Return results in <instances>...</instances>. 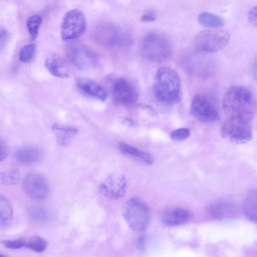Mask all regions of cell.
I'll list each match as a JSON object with an SVG mask.
<instances>
[{
	"label": "cell",
	"mask_w": 257,
	"mask_h": 257,
	"mask_svg": "<svg viewBox=\"0 0 257 257\" xmlns=\"http://www.w3.org/2000/svg\"><path fill=\"white\" fill-rule=\"evenodd\" d=\"M155 20V17L152 12L147 13L141 17V21L144 22H151Z\"/></svg>",
	"instance_id": "d6a6232c"
},
{
	"label": "cell",
	"mask_w": 257,
	"mask_h": 257,
	"mask_svg": "<svg viewBox=\"0 0 257 257\" xmlns=\"http://www.w3.org/2000/svg\"><path fill=\"white\" fill-rule=\"evenodd\" d=\"M52 131L57 144L61 147L69 145L78 132V129L75 127L62 126L57 124L52 126Z\"/></svg>",
	"instance_id": "ac0fdd59"
},
{
	"label": "cell",
	"mask_w": 257,
	"mask_h": 257,
	"mask_svg": "<svg viewBox=\"0 0 257 257\" xmlns=\"http://www.w3.org/2000/svg\"><path fill=\"white\" fill-rule=\"evenodd\" d=\"M220 132L223 138L237 144L249 142L253 137L251 121L236 118H227Z\"/></svg>",
	"instance_id": "52a82bcc"
},
{
	"label": "cell",
	"mask_w": 257,
	"mask_h": 257,
	"mask_svg": "<svg viewBox=\"0 0 257 257\" xmlns=\"http://www.w3.org/2000/svg\"><path fill=\"white\" fill-rule=\"evenodd\" d=\"M13 208L8 199L4 196H0V224L1 227L7 225L13 216Z\"/></svg>",
	"instance_id": "7402d4cb"
},
{
	"label": "cell",
	"mask_w": 257,
	"mask_h": 257,
	"mask_svg": "<svg viewBox=\"0 0 257 257\" xmlns=\"http://www.w3.org/2000/svg\"><path fill=\"white\" fill-rule=\"evenodd\" d=\"M191 114L203 123H212L219 119V114L215 104L207 97L196 95L190 106Z\"/></svg>",
	"instance_id": "9c48e42d"
},
{
	"label": "cell",
	"mask_w": 257,
	"mask_h": 257,
	"mask_svg": "<svg viewBox=\"0 0 257 257\" xmlns=\"http://www.w3.org/2000/svg\"><path fill=\"white\" fill-rule=\"evenodd\" d=\"M2 243L6 247L12 249H17L26 247V239L24 238L5 240L2 241Z\"/></svg>",
	"instance_id": "f1b7e54d"
},
{
	"label": "cell",
	"mask_w": 257,
	"mask_h": 257,
	"mask_svg": "<svg viewBox=\"0 0 257 257\" xmlns=\"http://www.w3.org/2000/svg\"><path fill=\"white\" fill-rule=\"evenodd\" d=\"M229 38V33L225 30H204L195 36L193 50L196 53H214L225 47Z\"/></svg>",
	"instance_id": "5b68a950"
},
{
	"label": "cell",
	"mask_w": 257,
	"mask_h": 257,
	"mask_svg": "<svg viewBox=\"0 0 257 257\" xmlns=\"http://www.w3.org/2000/svg\"><path fill=\"white\" fill-rule=\"evenodd\" d=\"M144 244V240L143 238H142V237L138 239V240L137 241V245L139 247H142Z\"/></svg>",
	"instance_id": "74e56055"
},
{
	"label": "cell",
	"mask_w": 257,
	"mask_h": 257,
	"mask_svg": "<svg viewBox=\"0 0 257 257\" xmlns=\"http://www.w3.org/2000/svg\"><path fill=\"white\" fill-rule=\"evenodd\" d=\"M118 148L123 154L139 159L146 164L151 165L154 162L153 157L151 154L140 150L124 142H120Z\"/></svg>",
	"instance_id": "44dd1931"
},
{
	"label": "cell",
	"mask_w": 257,
	"mask_h": 257,
	"mask_svg": "<svg viewBox=\"0 0 257 257\" xmlns=\"http://www.w3.org/2000/svg\"><path fill=\"white\" fill-rule=\"evenodd\" d=\"M127 188V180L121 174L114 173L109 175L99 186L100 193L110 199L123 197Z\"/></svg>",
	"instance_id": "4fadbf2b"
},
{
	"label": "cell",
	"mask_w": 257,
	"mask_h": 257,
	"mask_svg": "<svg viewBox=\"0 0 257 257\" xmlns=\"http://www.w3.org/2000/svg\"><path fill=\"white\" fill-rule=\"evenodd\" d=\"M45 65L53 76L61 78H68L69 74L65 62L57 56H51L45 62Z\"/></svg>",
	"instance_id": "ffe728a7"
},
{
	"label": "cell",
	"mask_w": 257,
	"mask_h": 257,
	"mask_svg": "<svg viewBox=\"0 0 257 257\" xmlns=\"http://www.w3.org/2000/svg\"><path fill=\"white\" fill-rule=\"evenodd\" d=\"M86 21L82 11L73 9L67 12L61 24V35L64 41L74 40L85 31Z\"/></svg>",
	"instance_id": "ba28073f"
},
{
	"label": "cell",
	"mask_w": 257,
	"mask_h": 257,
	"mask_svg": "<svg viewBox=\"0 0 257 257\" xmlns=\"http://www.w3.org/2000/svg\"><path fill=\"white\" fill-rule=\"evenodd\" d=\"M1 146V156L0 160L2 161L7 157L8 154V149L6 145L1 140L0 143Z\"/></svg>",
	"instance_id": "836d02e7"
},
{
	"label": "cell",
	"mask_w": 257,
	"mask_h": 257,
	"mask_svg": "<svg viewBox=\"0 0 257 257\" xmlns=\"http://www.w3.org/2000/svg\"><path fill=\"white\" fill-rule=\"evenodd\" d=\"M198 21L201 25L212 28L221 27L224 23L223 20L220 17L206 12L199 15Z\"/></svg>",
	"instance_id": "603a6c76"
},
{
	"label": "cell",
	"mask_w": 257,
	"mask_h": 257,
	"mask_svg": "<svg viewBox=\"0 0 257 257\" xmlns=\"http://www.w3.org/2000/svg\"><path fill=\"white\" fill-rule=\"evenodd\" d=\"M206 211L212 219L221 220L235 217L238 213V208L233 202L228 199L218 198L208 205Z\"/></svg>",
	"instance_id": "5bb4252c"
},
{
	"label": "cell",
	"mask_w": 257,
	"mask_h": 257,
	"mask_svg": "<svg viewBox=\"0 0 257 257\" xmlns=\"http://www.w3.org/2000/svg\"><path fill=\"white\" fill-rule=\"evenodd\" d=\"M242 210L246 218L257 223V190L249 191L244 197Z\"/></svg>",
	"instance_id": "d6986e66"
},
{
	"label": "cell",
	"mask_w": 257,
	"mask_h": 257,
	"mask_svg": "<svg viewBox=\"0 0 257 257\" xmlns=\"http://www.w3.org/2000/svg\"><path fill=\"white\" fill-rule=\"evenodd\" d=\"M248 19L251 24L257 26V6L249 11L248 14Z\"/></svg>",
	"instance_id": "1f68e13d"
},
{
	"label": "cell",
	"mask_w": 257,
	"mask_h": 257,
	"mask_svg": "<svg viewBox=\"0 0 257 257\" xmlns=\"http://www.w3.org/2000/svg\"><path fill=\"white\" fill-rule=\"evenodd\" d=\"M47 246L46 240L41 236L35 235L26 239V247L36 252H42Z\"/></svg>",
	"instance_id": "d4e9b609"
},
{
	"label": "cell",
	"mask_w": 257,
	"mask_h": 257,
	"mask_svg": "<svg viewBox=\"0 0 257 257\" xmlns=\"http://www.w3.org/2000/svg\"><path fill=\"white\" fill-rule=\"evenodd\" d=\"M106 79L111 86L112 96L117 103L127 105L135 100L136 92L127 80L115 73L108 74Z\"/></svg>",
	"instance_id": "8fae6325"
},
{
	"label": "cell",
	"mask_w": 257,
	"mask_h": 257,
	"mask_svg": "<svg viewBox=\"0 0 257 257\" xmlns=\"http://www.w3.org/2000/svg\"><path fill=\"white\" fill-rule=\"evenodd\" d=\"M140 106L145 110L150 115L156 116L157 115V111L151 106L147 104H141Z\"/></svg>",
	"instance_id": "e575fe53"
},
{
	"label": "cell",
	"mask_w": 257,
	"mask_h": 257,
	"mask_svg": "<svg viewBox=\"0 0 257 257\" xmlns=\"http://www.w3.org/2000/svg\"><path fill=\"white\" fill-rule=\"evenodd\" d=\"M42 22V18L39 15H32L28 19L26 26L32 40L36 38Z\"/></svg>",
	"instance_id": "cb8c5ba5"
},
{
	"label": "cell",
	"mask_w": 257,
	"mask_h": 257,
	"mask_svg": "<svg viewBox=\"0 0 257 257\" xmlns=\"http://www.w3.org/2000/svg\"><path fill=\"white\" fill-rule=\"evenodd\" d=\"M20 180V173L17 169L1 171L0 173L1 183L6 185H17Z\"/></svg>",
	"instance_id": "484cf974"
},
{
	"label": "cell",
	"mask_w": 257,
	"mask_h": 257,
	"mask_svg": "<svg viewBox=\"0 0 257 257\" xmlns=\"http://www.w3.org/2000/svg\"><path fill=\"white\" fill-rule=\"evenodd\" d=\"M190 135V132L188 128H179L171 132L170 138L173 140L179 141L187 139Z\"/></svg>",
	"instance_id": "f546056e"
},
{
	"label": "cell",
	"mask_w": 257,
	"mask_h": 257,
	"mask_svg": "<svg viewBox=\"0 0 257 257\" xmlns=\"http://www.w3.org/2000/svg\"><path fill=\"white\" fill-rule=\"evenodd\" d=\"M93 36L99 43L107 46L126 47L132 42L131 35L117 25L104 23L94 29Z\"/></svg>",
	"instance_id": "8992f818"
},
{
	"label": "cell",
	"mask_w": 257,
	"mask_h": 257,
	"mask_svg": "<svg viewBox=\"0 0 257 257\" xmlns=\"http://www.w3.org/2000/svg\"><path fill=\"white\" fill-rule=\"evenodd\" d=\"M78 89L85 95L104 101L107 93L104 89L97 82L88 78H80L77 80Z\"/></svg>",
	"instance_id": "2e32d148"
},
{
	"label": "cell",
	"mask_w": 257,
	"mask_h": 257,
	"mask_svg": "<svg viewBox=\"0 0 257 257\" xmlns=\"http://www.w3.org/2000/svg\"><path fill=\"white\" fill-rule=\"evenodd\" d=\"M22 187L30 197L37 200L45 199L50 191L47 179L37 172L27 174L23 179Z\"/></svg>",
	"instance_id": "7c38bea8"
},
{
	"label": "cell",
	"mask_w": 257,
	"mask_h": 257,
	"mask_svg": "<svg viewBox=\"0 0 257 257\" xmlns=\"http://www.w3.org/2000/svg\"><path fill=\"white\" fill-rule=\"evenodd\" d=\"M222 108L227 118L251 121L255 112L256 101L248 88L234 85L224 94Z\"/></svg>",
	"instance_id": "6da1fadb"
},
{
	"label": "cell",
	"mask_w": 257,
	"mask_h": 257,
	"mask_svg": "<svg viewBox=\"0 0 257 257\" xmlns=\"http://www.w3.org/2000/svg\"><path fill=\"white\" fill-rule=\"evenodd\" d=\"M122 213L127 225L135 231L145 230L149 223V208L145 202L138 198L128 199L123 205Z\"/></svg>",
	"instance_id": "277c9868"
},
{
	"label": "cell",
	"mask_w": 257,
	"mask_h": 257,
	"mask_svg": "<svg viewBox=\"0 0 257 257\" xmlns=\"http://www.w3.org/2000/svg\"><path fill=\"white\" fill-rule=\"evenodd\" d=\"M8 37V33L7 31L4 29H1V44L3 43V41H5Z\"/></svg>",
	"instance_id": "d590c367"
},
{
	"label": "cell",
	"mask_w": 257,
	"mask_h": 257,
	"mask_svg": "<svg viewBox=\"0 0 257 257\" xmlns=\"http://www.w3.org/2000/svg\"><path fill=\"white\" fill-rule=\"evenodd\" d=\"M153 91L156 98L166 104H173L181 97L182 86L178 74L172 68L163 66L155 73Z\"/></svg>",
	"instance_id": "7a4b0ae2"
},
{
	"label": "cell",
	"mask_w": 257,
	"mask_h": 257,
	"mask_svg": "<svg viewBox=\"0 0 257 257\" xmlns=\"http://www.w3.org/2000/svg\"><path fill=\"white\" fill-rule=\"evenodd\" d=\"M192 215L187 209L175 207L164 211L160 215L161 221L168 226H179L188 223Z\"/></svg>",
	"instance_id": "9a60e30c"
},
{
	"label": "cell",
	"mask_w": 257,
	"mask_h": 257,
	"mask_svg": "<svg viewBox=\"0 0 257 257\" xmlns=\"http://www.w3.org/2000/svg\"><path fill=\"white\" fill-rule=\"evenodd\" d=\"M28 216L31 220L36 222H42L48 220L49 214L44 208L33 206L29 209Z\"/></svg>",
	"instance_id": "4316f807"
},
{
	"label": "cell",
	"mask_w": 257,
	"mask_h": 257,
	"mask_svg": "<svg viewBox=\"0 0 257 257\" xmlns=\"http://www.w3.org/2000/svg\"><path fill=\"white\" fill-rule=\"evenodd\" d=\"M36 50L34 44H29L24 46L19 52V59L22 62H28L33 57Z\"/></svg>",
	"instance_id": "83f0119b"
},
{
	"label": "cell",
	"mask_w": 257,
	"mask_h": 257,
	"mask_svg": "<svg viewBox=\"0 0 257 257\" xmlns=\"http://www.w3.org/2000/svg\"><path fill=\"white\" fill-rule=\"evenodd\" d=\"M118 119L122 124L128 127H134L139 126L138 121L127 116H120Z\"/></svg>",
	"instance_id": "4dcf8cb0"
},
{
	"label": "cell",
	"mask_w": 257,
	"mask_h": 257,
	"mask_svg": "<svg viewBox=\"0 0 257 257\" xmlns=\"http://www.w3.org/2000/svg\"><path fill=\"white\" fill-rule=\"evenodd\" d=\"M252 70L253 76L257 81V58L254 62Z\"/></svg>",
	"instance_id": "8d00e7d4"
},
{
	"label": "cell",
	"mask_w": 257,
	"mask_h": 257,
	"mask_svg": "<svg viewBox=\"0 0 257 257\" xmlns=\"http://www.w3.org/2000/svg\"><path fill=\"white\" fill-rule=\"evenodd\" d=\"M67 57L78 69L89 70L95 66L97 57L91 50L80 44L68 46L66 50Z\"/></svg>",
	"instance_id": "30bf717a"
},
{
	"label": "cell",
	"mask_w": 257,
	"mask_h": 257,
	"mask_svg": "<svg viewBox=\"0 0 257 257\" xmlns=\"http://www.w3.org/2000/svg\"><path fill=\"white\" fill-rule=\"evenodd\" d=\"M16 160L23 164L30 165L36 163L40 158L39 150L31 146H22L14 152Z\"/></svg>",
	"instance_id": "e0dca14e"
},
{
	"label": "cell",
	"mask_w": 257,
	"mask_h": 257,
	"mask_svg": "<svg viewBox=\"0 0 257 257\" xmlns=\"http://www.w3.org/2000/svg\"><path fill=\"white\" fill-rule=\"evenodd\" d=\"M140 50L147 60L160 62L169 58L172 47L169 38L165 34L153 31L143 36L140 42Z\"/></svg>",
	"instance_id": "3957f363"
}]
</instances>
